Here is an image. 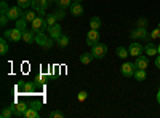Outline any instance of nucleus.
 <instances>
[{
  "instance_id": "obj_42",
  "label": "nucleus",
  "mask_w": 160,
  "mask_h": 118,
  "mask_svg": "<svg viewBox=\"0 0 160 118\" xmlns=\"http://www.w3.org/2000/svg\"><path fill=\"white\" fill-rule=\"evenodd\" d=\"M157 50H158V54H160V45H158V46H157Z\"/></svg>"
},
{
  "instance_id": "obj_31",
  "label": "nucleus",
  "mask_w": 160,
  "mask_h": 118,
  "mask_svg": "<svg viewBox=\"0 0 160 118\" xmlns=\"http://www.w3.org/2000/svg\"><path fill=\"white\" fill-rule=\"evenodd\" d=\"M8 10H10V8H8L7 2H5V0H2V3H0V11H2V15H7Z\"/></svg>"
},
{
  "instance_id": "obj_2",
  "label": "nucleus",
  "mask_w": 160,
  "mask_h": 118,
  "mask_svg": "<svg viewBox=\"0 0 160 118\" xmlns=\"http://www.w3.org/2000/svg\"><path fill=\"white\" fill-rule=\"evenodd\" d=\"M3 37L5 38H10L11 42H19L22 40V31L15 27V29H10V31H5L3 32Z\"/></svg>"
},
{
  "instance_id": "obj_22",
  "label": "nucleus",
  "mask_w": 160,
  "mask_h": 118,
  "mask_svg": "<svg viewBox=\"0 0 160 118\" xmlns=\"http://www.w3.org/2000/svg\"><path fill=\"white\" fill-rule=\"evenodd\" d=\"M24 116H26V118H38V110L34 109V107H29L28 110H26Z\"/></svg>"
},
{
  "instance_id": "obj_36",
  "label": "nucleus",
  "mask_w": 160,
  "mask_h": 118,
  "mask_svg": "<svg viewBox=\"0 0 160 118\" xmlns=\"http://www.w3.org/2000/svg\"><path fill=\"white\" fill-rule=\"evenodd\" d=\"M55 15H56V18H58V19H62V18H64V10H62V8H59V11H58V13H55Z\"/></svg>"
},
{
  "instance_id": "obj_9",
  "label": "nucleus",
  "mask_w": 160,
  "mask_h": 118,
  "mask_svg": "<svg viewBox=\"0 0 160 118\" xmlns=\"http://www.w3.org/2000/svg\"><path fill=\"white\" fill-rule=\"evenodd\" d=\"M11 109H13V112H15V115H16V116H24L26 110H28L29 107L26 106L24 102H18V104H15V106H13Z\"/></svg>"
},
{
  "instance_id": "obj_17",
  "label": "nucleus",
  "mask_w": 160,
  "mask_h": 118,
  "mask_svg": "<svg viewBox=\"0 0 160 118\" xmlns=\"http://www.w3.org/2000/svg\"><path fill=\"white\" fill-rule=\"evenodd\" d=\"M144 51H146V54H148V56H155V54H158L157 46H154L152 43H148V45H146Z\"/></svg>"
},
{
  "instance_id": "obj_19",
  "label": "nucleus",
  "mask_w": 160,
  "mask_h": 118,
  "mask_svg": "<svg viewBox=\"0 0 160 118\" xmlns=\"http://www.w3.org/2000/svg\"><path fill=\"white\" fill-rule=\"evenodd\" d=\"M99 27H101V19H99L98 16H93V18L90 19V29L98 31Z\"/></svg>"
},
{
  "instance_id": "obj_41",
  "label": "nucleus",
  "mask_w": 160,
  "mask_h": 118,
  "mask_svg": "<svg viewBox=\"0 0 160 118\" xmlns=\"http://www.w3.org/2000/svg\"><path fill=\"white\" fill-rule=\"evenodd\" d=\"M72 2H74V3H80V2H82V0H72Z\"/></svg>"
},
{
  "instance_id": "obj_25",
  "label": "nucleus",
  "mask_w": 160,
  "mask_h": 118,
  "mask_svg": "<svg viewBox=\"0 0 160 118\" xmlns=\"http://www.w3.org/2000/svg\"><path fill=\"white\" fill-rule=\"evenodd\" d=\"M56 5H58L59 8L66 10V8H69V7L72 5V0H56Z\"/></svg>"
},
{
  "instance_id": "obj_3",
  "label": "nucleus",
  "mask_w": 160,
  "mask_h": 118,
  "mask_svg": "<svg viewBox=\"0 0 160 118\" xmlns=\"http://www.w3.org/2000/svg\"><path fill=\"white\" fill-rule=\"evenodd\" d=\"M35 43H38L43 50H48V48L53 46V40H50V38H48L43 32H40V34L35 35Z\"/></svg>"
},
{
  "instance_id": "obj_26",
  "label": "nucleus",
  "mask_w": 160,
  "mask_h": 118,
  "mask_svg": "<svg viewBox=\"0 0 160 118\" xmlns=\"http://www.w3.org/2000/svg\"><path fill=\"white\" fill-rule=\"evenodd\" d=\"M45 21H47V26H48V27H51V26L56 24L58 18H56V15H48V16H45Z\"/></svg>"
},
{
  "instance_id": "obj_38",
  "label": "nucleus",
  "mask_w": 160,
  "mask_h": 118,
  "mask_svg": "<svg viewBox=\"0 0 160 118\" xmlns=\"http://www.w3.org/2000/svg\"><path fill=\"white\" fill-rule=\"evenodd\" d=\"M155 67H157V69H160V54L155 58Z\"/></svg>"
},
{
  "instance_id": "obj_23",
  "label": "nucleus",
  "mask_w": 160,
  "mask_h": 118,
  "mask_svg": "<svg viewBox=\"0 0 160 118\" xmlns=\"http://www.w3.org/2000/svg\"><path fill=\"white\" fill-rule=\"evenodd\" d=\"M128 54H130V51H128V50H127L125 46H118V48H117V56H118V58L125 59V58H127Z\"/></svg>"
},
{
  "instance_id": "obj_6",
  "label": "nucleus",
  "mask_w": 160,
  "mask_h": 118,
  "mask_svg": "<svg viewBox=\"0 0 160 118\" xmlns=\"http://www.w3.org/2000/svg\"><path fill=\"white\" fill-rule=\"evenodd\" d=\"M7 16L10 18V21H18L19 18H22V8L21 7H11L8 11H7Z\"/></svg>"
},
{
  "instance_id": "obj_12",
  "label": "nucleus",
  "mask_w": 160,
  "mask_h": 118,
  "mask_svg": "<svg viewBox=\"0 0 160 118\" xmlns=\"http://www.w3.org/2000/svg\"><path fill=\"white\" fill-rule=\"evenodd\" d=\"M131 38H149V34L146 27H138L136 31L131 32Z\"/></svg>"
},
{
  "instance_id": "obj_35",
  "label": "nucleus",
  "mask_w": 160,
  "mask_h": 118,
  "mask_svg": "<svg viewBox=\"0 0 160 118\" xmlns=\"http://www.w3.org/2000/svg\"><path fill=\"white\" fill-rule=\"evenodd\" d=\"M78 101H85L87 97H88V94H87V91H80V93H78Z\"/></svg>"
},
{
  "instance_id": "obj_10",
  "label": "nucleus",
  "mask_w": 160,
  "mask_h": 118,
  "mask_svg": "<svg viewBox=\"0 0 160 118\" xmlns=\"http://www.w3.org/2000/svg\"><path fill=\"white\" fill-rule=\"evenodd\" d=\"M128 51H130V56L138 58V56H141V53H142V46H141V43H136V42H135V43L130 45Z\"/></svg>"
},
{
  "instance_id": "obj_4",
  "label": "nucleus",
  "mask_w": 160,
  "mask_h": 118,
  "mask_svg": "<svg viewBox=\"0 0 160 118\" xmlns=\"http://www.w3.org/2000/svg\"><path fill=\"white\" fill-rule=\"evenodd\" d=\"M31 7L38 13L40 16H43V13L48 7V0H31Z\"/></svg>"
},
{
  "instance_id": "obj_7",
  "label": "nucleus",
  "mask_w": 160,
  "mask_h": 118,
  "mask_svg": "<svg viewBox=\"0 0 160 118\" xmlns=\"http://www.w3.org/2000/svg\"><path fill=\"white\" fill-rule=\"evenodd\" d=\"M120 72H122V75H125V77H133L135 75V72H136V65H135V62H125L122 67H120Z\"/></svg>"
},
{
  "instance_id": "obj_30",
  "label": "nucleus",
  "mask_w": 160,
  "mask_h": 118,
  "mask_svg": "<svg viewBox=\"0 0 160 118\" xmlns=\"http://www.w3.org/2000/svg\"><path fill=\"white\" fill-rule=\"evenodd\" d=\"M18 7H21L22 10L31 7V0H18Z\"/></svg>"
},
{
  "instance_id": "obj_40",
  "label": "nucleus",
  "mask_w": 160,
  "mask_h": 118,
  "mask_svg": "<svg viewBox=\"0 0 160 118\" xmlns=\"http://www.w3.org/2000/svg\"><path fill=\"white\" fill-rule=\"evenodd\" d=\"M157 102L160 104V89H158V93H157Z\"/></svg>"
},
{
  "instance_id": "obj_1",
  "label": "nucleus",
  "mask_w": 160,
  "mask_h": 118,
  "mask_svg": "<svg viewBox=\"0 0 160 118\" xmlns=\"http://www.w3.org/2000/svg\"><path fill=\"white\" fill-rule=\"evenodd\" d=\"M32 31L35 34H40V32H45L48 31V26H47V21H45V16H37L34 21H32Z\"/></svg>"
},
{
  "instance_id": "obj_33",
  "label": "nucleus",
  "mask_w": 160,
  "mask_h": 118,
  "mask_svg": "<svg viewBox=\"0 0 160 118\" xmlns=\"http://www.w3.org/2000/svg\"><path fill=\"white\" fill-rule=\"evenodd\" d=\"M8 16L7 15H0V26H2V27H5V26H7V22H8Z\"/></svg>"
},
{
  "instance_id": "obj_5",
  "label": "nucleus",
  "mask_w": 160,
  "mask_h": 118,
  "mask_svg": "<svg viewBox=\"0 0 160 118\" xmlns=\"http://www.w3.org/2000/svg\"><path fill=\"white\" fill-rule=\"evenodd\" d=\"M91 53H93V56H95L96 59H101V58L106 56V53H108V46L102 45V43H96L95 46L91 48Z\"/></svg>"
},
{
  "instance_id": "obj_29",
  "label": "nucleus",
  "mask_w": 160,
  "mask_h": 118,
  "mask_svg": "<svg viewBox=\"0 0 160 118\" xmlns=\"http://www.w3.org/2000/svg\"><path fill=\"white\" fill-rule=\"evenodd\" d=\"M22 91L26 94H32V91H34V85L32 83H26L24 85V88H22Z\"/></svg>"
},
{
  "instance_id": "obj_18",
  "label": "nucleus",
  "mask_w": 160,
  "mask_h": 118,
  "mask_svg": "<svg viewBox=\"0 0 160 118\" xmlns=\"http://www.w3.org/2000/svg\"><path fill=\"white\" fill-rule=\"evenodd\" d=\"M8 50H10V46H8V43H7V38H5V37L0 38V54L5 56V54L8 53Z\"/></svg>"
},
{
  "instance_id": "obj_21",
  "label": "nucleus",
  "mask_w": 160,
  "mask_h": 118,
  "mask_svg": "<svg viewBox=\"0 0 160 118\" xmlns=\"http://www.w3.org/2000/svg\"><path fill=\"white\" fill-rule=\"evenodd\" d=\"M93 59H95L93 53H83L82 56H80V62H82V64H90Z\"/></svg>"
},
{
  "instance_id": "obj_14",
  "label": "nucleus",
  "mask_w": 160,
  "mask_h": 118,
  "mask_svg": "<svg viewBox=\"0 0 160 118\" xmlns=\"http://www.w3.org/2000/svg\"><path fill=\"white\" fill-rule=\"evenodd\" d=\"M22 40L26 43H34L35 42V32L34 31H22Z\"/></svg>"
},
{
  "instance_id": "obj_11",
  "label": "nucleus",
  "mask_w": 160,
  "mask_h": 118,
  "mask_svg": "<svg viewBox=\"0 0 160 118\" xmlns=\"http://www.w3.org/2000/svg\"><path fill=\"white\" fill-rule=\"evenodd\" d=\"M69 11H71L72 16H82L83 15V7L80 3H74L72 2V5L69 7Z\"/></svg>"
},
{
  "instance_id": "obj_34",
  "label": "nucleus",
  "mask_w": 160,
  "mask_h": 118,
  "mask_svg": "<svg viewBox=\"0 0 160 118\" xmlns=\"http://www.w3.org/2000/svg\"><path fill=\"white\" fill-rule=\"evenodd\" d=\"M50 116H51V118H62L64 115H62V112H58V110H55V112H51V113H50Z\"/></svg>"
},
{
  "instance_id": "obj_15",
  "label": "nucleus",
  "mask_w": 160,
  "mask_h": 118,
  "mask_svg": "<svg viewBox=\"0 0 160 118\" xmlns=\"http://www.w3.org/2000/svg\"><path fill=\"white\" fill-rule=\"evenodd\" d=\"M48 32L51 35V38H58L62 32H61V26L59 24H55V26H51V27H48Z\"/></svg>"
},
{
  "instance_id": "obj_8",
  "label": "nucleus",
  "mask_w": 160,
  "mask_h": 118,
  "mask_svg": "<svg viewBox=\"0 0 160 118\" xmlns=\"http://www.w3.org/2000/svg\"><path fill=\"white\" fill-rule=\"evenodd\" d=\"M98 42H99V32H98V31H95V29H91V31L87 34V45L93 48Z\"/></svg>"
},
{
  "instance_id": "obj_24",
  "label": "nucleus",
  "mask_w": 160,
  "mask_h": 118,
  "mask_svg": "<svg viewBox=\"0 0 160 118\" xmlns=\"http://www.w3.org/2000/svg\"><path fill=\"white\" fill-rule=\"evenodd\" d=\"M35 18H37V11H35V10H32V11H28V13H24V19L28 21V22H32Z\"/></svg>"
},
{
  "instance_id": "obj_27",
  "label": "nucleus",
  "mask_w": 160,
  "mask_h": 118,
  "mask_svg": "<svg viewBox=\"0 0 160 118\" xmlns=\"http://www.w3.org/2000/svg\"><path fill=\"white\" fill-rule=\"evenodd\" d=\"M22 18H24V16H22ZM22 18H19V19L16 21V27H18V29H21V31H26V26H28V21L22 19Z\"/></svg>"
},
{
  "instance_id": "obj_13",
  "label": "nucleus",
  "mask_w": 160,
  "mask_h": 118,
  "mask_svg": "<svg viewBox=\"0 0 160 118\" xmlns=\"http://www.w3.org/2000/svg\"><path fill=\"white\" fill-rule=\"evenodd\" d=\"M135 65H136V69H148V65H149V59L146 58V56H138L136 61H135Z\"/></svg>"
},
{
  "instance_id": "obj_39",
  "label": "nucleus",
  "mask_w": 160,
  "mask_h": 118,
  "mask_svg": "<svg viewBox=\"0 0 160 118\" xmlns=\"http://www.w3.org/2000/svg\"><path fill=\"white\" fill-rule=\"evenodd\" d=\"M139 27H146V19H139Z\"/></svg>"
},
{
  "instance_id": "obj_28",
  "label": "nucleus",
  "mask_w": 160,
  "mask_h": 118,
  "mask_svg": "<svg viewBox=\"0 0 160 118\" xmlns=\"http://www.w3.org/2000/svg\"><path fill=\"white\" fill-rule=\"evenodd\" d=\"M13 115H15V112H13L11 107H10V109H3L2 113H0V116H2V118H10V116H13Z\"/></svg>"
},
{
  "instance_id": "obj_20",
  "label": "nucleus",
  "mask_w": 160,
  "mask_h": 118,
  "mask_svg": "<svg viewBox=\"0 0 160 118\" xmlns=\"http://www.w3.org/2000/svg\"><path fill=\"white\" fill-rule=\"evenodd\" d=\"M133 77H135L138 82H144L148 75H146V70L144 69H136V72H135V75H133Z\"/></svg>"
},
{
  "instance_id": "obj_37",
  "label": "nucleus",
  "mask_w": 160,
  "mask_h": 118,
  "mask_svg": "<svg viewBox=\"0 0 160 118\" xmlns=\"http://www.w3.org/2000/svg\"><path fill=\"white\" fill-rule=\"evenodd\" d=\"M31 107H34V109H37V110L42 109V106H40V102H32V104H31Z\"/></svg>"
},
{
  "instance_id": "obj_16",
  "label": "nucleus",
  "mask_w": 160,
  "mask_h": 118,
  "mask_svg": "<svg viewBox=\"0 0 160 118\" xmlns=\"http://www.w3.org/2000/svg\"><path fill=\"white\" fill-rule=\"evenodd\" d=\"M56 43H58L61 48H66V46L69 45V37H68V35H64V34H61V35L56 38Z\"/></svg>"
},
{
  "instance_id": "obj_32",
  "label": "nucleus",
  "mask_w": 160,
  "mask_h": 118,
  "mask_svg": "<svg viewBox=\"0 0 160 118\" xmlns=\"http://www.w3.org/2000/svg\"><path fill=\"white\" fill-rule=\"evenodd\" d=\"M151 38H154V40L160 38V27H157V29H154V31L151 32Z\"/></svg>"
}]
</instances>
